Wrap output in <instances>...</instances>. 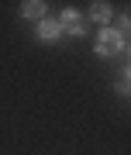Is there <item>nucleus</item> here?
<instances>
[{
    "instance_id": "obj_2",
    "label": "nucleus",
    "mask_w": 131,
    "mask_h": 155,
    "mask_svg": "<svg viewBox=\"0 0 131 155\" xmlns=\"http://www.w3.org/2000/svg\"><path fill=\"white\" fill-rule=\"evenodd\" d=\"M55 24H59V31L69 35V38H83V35H86V21H83L79 11H72V7H69V11H62Z\"/></svg>"
},
{
    "instance_id": "obj_1",
    "label": "nucleus",
    "mask_w": 131,
    "mask_h": 155,
    "mask_svg": "<svg viewBox=\"0 0 131 155\" xmlns=\"http://www.w3.org/2000/svg\"><path fill=\"white\" fill-rule=\"evenodd\" d=\"M93 48H97V55H104V59L124 55V52H128V38H124V35H117L114 28H104V31L97 35V45H93Z\"/></svg>"
},
{
    "instance_id": "obj_4",
    "label": "nucleus",
    "mask_w": 131,
    "mask_h": 155,
    "mask_svg": "<svg viewBox=\"0 0 131 155\" xmlns=\"http://www.w3.org/2000/svg\"><path fill=\"white\" fill-rule=\"evenodd\" d=\"M21 17H24V21H42V17H45V4H42V0H24V4H21Z\"/></svg>"
},
{
    "instance_id": "obj_6",
    "label": "nucleus",
    "mask_w": 131,
    "mask_h": 155,
    "mask_svg": "<svg viewBox=\"0 0 131 155\" xmlns=\"http://www.w3.org/2000/svg\"><path fill=\"white\" fill-rule=\"evenodd\" d=\"M128 86H131V72L124 69V72L117 76V93H121V97H128Z\"/></svg>"
},
{
    "instance_id": "obj_3",
    "label": "nucleus",
    "mask_w": 131,
    "mask_h": 155,
    "mask_svg": "<svg viewBox=\"0 0 131 155\" xmlns=\"http://www.w3.org/2000/svg\"><path fill=\"white\" fill-rule=\"evenodd\" d=\"M90 17H93V21H100L104 28H110V17H114V7H110V4H104V0H97V4L90 7Z\"/></svg>"
},
{
    "instance_id": "obj_5",
    "label": "nucleus",
    "mask_w": 131,
    "mask_h": 155,
    "mask_svg": "<svg viewBox=\"0 0 131 155\" xmlns=\"http://www.w3.org/2000/svg\"><path fill=\"white\" fill-rule=\"evenodd\" d=\"M38 38H42V41H55V38H62L59 24H55L52 17H42V21H38Z\"/></svg>"
}]
</instances>
